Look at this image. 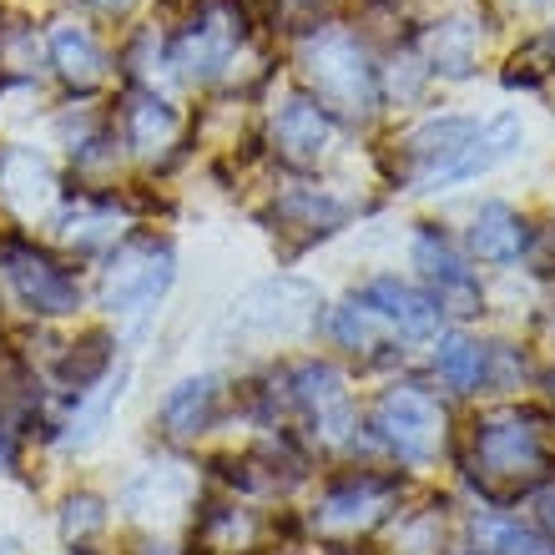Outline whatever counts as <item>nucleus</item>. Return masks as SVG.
Returning a JSON list of instances; mask_svg holds the SVG:
<instances>
[{"instance_id":"393cba45","label":"nucleus","mask_w":555,"mask_h":555,"mask_svg":"<svg viewBox=\"0 0 555 555\" xmlns=\"http://www.w3.org/2000/svg\"><path fill=\"white\" fill-rule=\"evenodd\" d=\"M465 555H480V551H465Z\"/></svg>"},{"instance_id":"f03ea898","label":"nucleus","mask_w":555,"mask_h":555,"mask_svg":"<svg viewBox=\"0 0 555 555\" xmlns=\"http://www.w3.org/2000/svg\"><path fill=\"white\" fill-rule=\"evenodd\" d=\"M374 429H379V444L404 460V465H429L439 450V435H444V420H439V404L424 389H389V395L374 404Z\"/></svg>"},{"instance_id":"2eb2a0df","label":"nucleus","mask_w":555,"mask_h":555,"mask_svg":"<svg viewBox=\"0 0 555 555\" xmlns=\"http://www.w3.org/2000/svg\"><path fill=\"white\" fill-rule=\"evenodd\" d=\"M475 551L480 555H551L535 530H526L511 515H480L475 520Z\"/></svg>"},{"instance_id":"f257e3e1","label":"nucleus","mask_w":555,"mask_h":555,"mask_svg":"<svg viewBox=\"0 0 555 555\" xmlns=\"http://www.w3.org/2000/svg\"><path fill=\"white\" fill-rule=\"evenodd\" d=\"M469 450H475L469 469H475V480L485 485L490 500L520 495L535 480H545V469H551V450H545L541 429H530V420H520V414L480 420L469 435Z\"/></svg>"},{"instance_id":"7ed1b4c3","label":"nucleus","mask_w":555,"mask_h":555,"mask_svg":"<svg viewBox=\"0 0 555 555\" xmlns=\"http://www.w3.org/2000/svg\"><path fill=\"white\" fill-rule=\"evenodd\" d=\"M5 283H11V298L36 319H61V313H76L81 308V283L61 263H51L46 253L30 248H11L5 263H0Z\"/></svg>"},{"instance_id":"6e6552de","label":"nucleus","mask_w":555,"mask_h":555,"mask_svg":"<svg viewBox=\"0 0 555 555\" xmlns=\"http://www.w3.org/2000/svg\"><path fill=\"white\" fill-rule=\"evenodd\" d=\"M167 283H172V253L146 248L142 258H127L121 273L106 278V308L112 313H142L167 293Z\"/></svg>"},{"instance_id":"5701e85b","label":"nucleus","mask_w":555,"mask_h":555,"mask_svg":"<svg viewBox=\"0 0 555 555\" xmlns=\"http://www.w3.org/2000/svg\"><path fill=\"white\" fill-rule=\"evenodd\" d=\"M0 555H15V535H0Z\"/></svg>"},{"instance_id":"4468645a","label":"nucleus","mask_w":555,"mask_h":555,"mask_svg":"<svg viewBox=\"0 0 555 555\" xmlns=\"http://www.w3.org/2000/svg\"><path fill=\"white\" fill-rule=\"evenodd\" d=\"M328 328H334V338L344 344V349H353V353H369V349H384V344H389V323H384L379 313L364 304V298L338 304Z\"/></svg>"},{"instance_id":"423d86ee","label":"nucleus","mask_w":555,"mask_h":555,"mask_svg":"<svg viewBox=\"0 0 555 555\" xmlns=\"http://www.w3.org/2000/svg\"><path fill=\"white\" fill-rule=\"evenodd\" d=\"M308 61H313L308 72H313V81H319V91L328 96V102L369 106L374 81H369V66H364V56H359V46H353L349 36H319L313 51H308Z\"/></svg>"},{"instance_id":"a211bd4d","label":"nucleus","mask_w":555,"mask_h":555,"mask_svg":"<svg viewBox=\"0 0 555 555\" xmlns=\"http://www.w3.org/2000/svg\"><path fill=\"white\" fill-rule=\"evenodd\" d=\"M177 132V117H172V106H162V102H142L132 112V142L142 146V152H152V146H162L167 137Z\"/></svg>"},{"instance_id":"1a4fd4ad","label":"nucleus","mask_w":555,"mask_h":555,"mask_svg":"<svg viewBox=\"0 0 555 555\" xmlns=\"http://www.w3.org/2000/svg\"><path fill=\"white\" fill-rule=\"evenodd\" d=\"M389 495H395V480H379V475H353V480L334 485L328 495H323L319 505V520L323 530H353V526H374L384 515V505H389Z\"/></svg>"},{"instance_id":"ddd939ff","label":"nucleus","mask_w":555,"mask_h":555,"mask_svg":"<svg viewBox=\"0 0 555 555\" xmlns=\"http://www.w3.org/2000/svg\"><path fill=\"white\" fill-rule=\"evenodd\" d=\"M273 137H278V146H283L288 157L313 162L323 146H328V137H334V121L323 117V106L304 102V96H293V102L278 112Z\"/></svg>"},{"instance_id":"b1692460","label":"nucleus","mask_w":555,"mask_h":555,"mask_svg":"<svg viewBox=\"0 0 555 555\" xmlns=\"http://www.w3.org/2000/svg\"><path fill=\"white\" fill-rule=\"evenodd\" d=\"M551 51H555V30H551Z\"/></svg>"},{"instance_id":"6ab92c4d","label":"nucleus","mask_w":555,"mask_h":555,"mask_svg":"<svg viewBox=\"0 0 555 555\" xmlns=\"http://www.w3.org/2000/svg\"><path fill=\"white\" fill-rule=\"evenodd\" d=\"M121 384H127V374H117V384H102V399H91L87 414L72 424V444H91V439L106 429V414H112V404L121 399Z\"/></svg>"},{"instance_id":"aec40b11","label":"nucleus","mask_w":555,"mask_h":555,"mask_svg":"<svg viewBox=\"0 0 555 555\" xmlns=\"http://www.w3.org/2000/svg\"><path fill=\"white\" fill-rule=\"evenodd\" d=\"M106 526V511L96 495H81L66 505V520H61V530H66V541H81V535H91V530Z\"/></svg>"},{"instance_id":"f3484780","label":"nucleus","mask_w":555,"mask_h":555,"mask_svg":"<svg viewBox=\"0 0 555 555\" xmlns=\"http://www.w3.org/2000/svg\"><path fill=\"white\" fill-rule=\"evenodd\" d=\"M469 46H475V26H465V21H444V26L435 30V61L450 76L469 72Z\"/></svg>"},{"instance_id":"9b49d317","label":"nucleus","mask_w":555,"mask_h":555,"mask_svg":"<svg viewBox=\"0 0 555 555\" xmlns=\"http://www.w3.org/2000/svg\"><path fill=\"white\" fill-rule=\"evenodd\" d=\"M435 374L450 395H475L480 384H490V349L469 334L435 338Z\"/></svg>"},{"instance_id":"9d476101","label":"nucleus","mask_w":555,"mask_h":555,"mask_svg":"<svg viewBox=\"0 0 555 555\" xmlns=\"http://www.w3.org/2000/svg\"><path fill=\"white\" fill-rule=\"evenodd\" d=\"M233 46H237L233 21H228V15H207L203 26H192L188 36H182V46H177V66H182V76H192V81H212V76L228 66Z\"/></svg>"},{"instance_id":"4be33fe9","label":"nucleus","mask_w":555,"mask_h":555,"mask_svg":"<svg viewBox=\"0 0 555 555\" xmlns=\"http://www.w3.org/2000/svg\"><path fill=\"white\" fill-rule=\"evenodd\" d=\"M96 5H106V11H127L132 0H96Z\"/></svg>"},{"instance_id":"0eeeda50","label":"nucleus","mask_w":555,"mask_h":555,"mask_svg":"<svg viewBox=\"0 0 555 555\" xmlns=\"http://www.w3.org/2000/svg\"><path fill=\"white\" fill-rule=\"evenodd\" d=\"M218 404H222V379L218 374H192V379H182V384L167 389V399L157 404V420L172 439H192V435H203V429H212Z\"/></svg>"},{"instance_id":"a878e982","label":"nucleus","mask_w":555,"mask_h":555,"mask_svg":"<svg viewBox=\"0 0 555 555\" xmlns=\"http://www.w3.org/2000/svg\"><path fill=\"white\" fill-rule=\"evenodd\" d=\"M551 555H555V551H551Z\"/></svg>"},{"instance_id":"dca6fc26","label":"nucleus","mask_w":555,"mask_h":555,"mask_svg":"<svg viewBox=\"0 0 555 555\" xmlns=\"http://www.w3.org/2000/svg\"><path fill=\"white\" fill-rule=\"evenodd\" d=\"M51 56H56L61 72L72 76V81H81V87H87V81H96V76H102V66H106L102 46L91 41L81 26H56V30H51Z\"/></svg>"},{"instance_id":"39448f33","label":"nucleus","mask_w":555,"mask_h":555,"mask_svg":"<svg viewBox=\"0 0 555 555\" xmlns=\"http://www.w3.org/2000/svg\"><path fill=\"white\" fill-rule=\"evenodd\" d=\"M414 263L435 283V298L444 313H480V278L469 273L465 258H460L435 228H424V233L414 237Z\"/></svg>"},{"instance_id":"f8f14e48","label":"nucleus","mask_w":555,"mask_h":555,"mask_svg":"<svg viewBox=\"0 0 555 555\" xmlns=\"http://www.w3.org/2000/svg\"><path fill=\"white\" fill-rule=\"evenodd\" d=\"M520 248H526V222L505 203H485L469 222V253L485 258V263H515Z\"/></svg>"},{"instance_id":"412c9836","label":"nucleus","mask_w":555,"mask_h":555,"mask_svg":"<svg viewBox=\"0 0 555 555\" xmlns=\"http://www.w3.org/2000/svg\"><path fill=\"white\" fill-rule=\"evenodd\" d=\"M535 515H541V526L555 535V485H545L541 495H535Z\"/></svg>"},{"instance_id":"20e7f679","label":"nucleus","mask_w":555,"mask_h":555,"mask_svg":"<svg viewBox=\"0 0 555 555\" xmlns=\"http://www.w3.org/2000/svg\"><path fill=\"white\" fill-rule=\"evenodd\" d=\"M359 298H364V304L389 323V334H399V338H435L439 319H444V308H439L435 293H420L414 283H399V278H374V283H364Z\"/></svg>"}]
</instances>
